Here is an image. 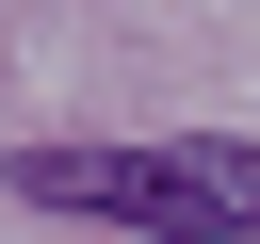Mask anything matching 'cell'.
<instances>
[{"label": "cell", "mask_w": 260, "mask_h": 244, "mask_svg": "<svg viewBox=\"0 0 260 244\" xmlns=\"http://www.w3.org/2000/svg\"><path fill=\"white\" fill-rule=\"evenodd\" d=\"M16 195L114 211L146 244H260V146H228V130H195V146H16Z\"/></svg>", "instance_id": "cell-1"}]
</instances>
